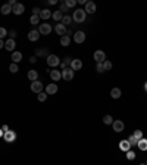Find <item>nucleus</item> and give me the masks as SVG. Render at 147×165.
Returning a JSON list of instances; mask_svg holds the SVG:
<instances>
[{"label":"nucleus","mask_w":147,"mask_h":165,"mask_svg":"<svg viewBox=\"0 0 147 165\" xmlns=\"http://www.w3.org/2000/svg\"><path fill=\"white\" fill-rule=\"evenodd\" d=\"M113 121H115V120H113V118H112L110 115H105V116H103V123H105L106 125H110V124H113Z\"/></svg>","instance_id":"obj_29"},{"label":"nucleus","mask_w":147,"mask_h":165,"mask_svg":"<svg viewBox=\"0 0 147 165\" xmlns=\"http://www.w3.org/2000/svg\"><path fill=\"white\" fill-rule=\"evenodd\" d=\"M74 41L78 43V44L84 43V41H85V33H83V31H77L75 34H74Z\"/></svg>","instance_id":"obj_9"},{"label":"nucleus","mask_w":147,"mask_h":165,"mask_svg":"<svg viewBox=\"0 0 147 165\" xmlns=\"http://www.w3.org/2000/svg\"><path fill=\"white\" fill-rule=\"evenodd\" d=\"M132 136H134V137H135L137 140H141V139L144 137V134H143V131H141V130H135Z\"/></svg>","instance_id":"obj_34"},{"label":"nucleus","mask_w":147,"mask_h":165,"mask_svg":"<svg viewBox=\"0 0 147 165\" xmlns=\"http://www.w3.org/2000/svg\"><path fill=\"white\" fill-rule=\"evenodd\" d=\"M146 165H147V162H146Z\"/></svg>","instance_id":"obj_51"},{"label":"nucleus","mask_w":147,"mask_h":165,"mask_svg":"<svg viewBox=\"0 0 147 165\" xmlns=\"http://www.w3.org/2000/svg\"><path fill=\"white\" fill-rule=\"evenodd\" d=\"M137 146H138V149H140V150L146 152V150H147V139H144V137H143L141 140H138Z\"/></svg>","instance_id":"obj_19"},{"label":"nucleus","mask_w":147,"mask_h":165,"mask_svg":"<svg viewBox=\"0 0 147 165\" xmlns=\"http://www.w3.org/2000/svg\"><path fill=\"white\" fill-rule=\"evenodd\" d=\"M5 47V43H3V40H0V49H3Z\"/></svg>","instance_id":"obj_46"},{"label":"nucleus","mask_w":147,"mask_h":165,"mask_svg":"<svg viewBox=\"0 0 147 165\" xmlns=\"http://www.w3.org/2000/svg\"><path fill=\"white\" fill-rule=\"evenodd\" d=\"M40 12H41V10H40L38 8H34V9H33V15H40Z\"/></svg>","instance_id":"obj_43"},{"label":"nucleus","mask_w":147,"mask_h":165,"mask_svg":"<svg viewBox=\"0 0 147 165\" xmlns=\"http://www.w3.org/2000/svg\"><path fill=\"white\" fill-rule=\"evenodd\" d=\"M52 16V12L50 10H49V9H43L41 12H40V19H49V18H50Z\"/></svg>","instance_id":"obj_22"},{"label":"nucleus","mask_w":147,"mask_h":165,"mask_svg":"<svg viewBox=\"0 0 147 165\" xmlns=\"http://www.w3.org/2000/svg\"><path fill=\"white\" fill-rule=\"evenodd\" d=\"M6 36H8V30L3 28V27H0V40H3Z\"/></svg>","instance_id":"obj_39"},{"label":"nucleus","mask_w":147,"mask_h":165,"mask_svg":"<svg viewBox=\"0 0 147 165\" xmlns=\"http://www.w3.org/2000/svg\"><path fill=\"white\" fill-rule=\"evenodd\" d=\"M59 8H60L59 10H60L62 13H63V12H68V9H69V8L66 6V3H65V2H60V3H59Z\"/></svg>","instance_id":"obj_37"},{"label":"nucleus","mask_w":147,"mask_h":165,"mask_svg":"<svg viewBox=\"0 0 147 165\" xmlns=\"http://www.w3.org/2000/svg\"><path fill=\"white\" fill-rule=\"evenodd\" d=\"M60 44H62V46H69V44H71V37H68V36L60 37Z\"/></svg>","instance_id":"obj_27"},{"label":"nucleus","mask_w":147,"mask_h":165,"mask_svg":"<svg viewBox=\"0 0 147 165\" xmlns=\"http://www.w3.org/2000/svg\"><path fill=\"white\" fill-rule=\"evenodd\" d=\"M15 47H16V43H15V40H12V38H8V40L5 41V49H6V50H9V52H15Z\"/></svg>","instance_id":"obj_11"},{"label":"nucleus","mask_w":147,"mask_h":165,"mask_svg":"<svg viewBox=\"0 0 147 165\" xmlns=\"http://www.w3.org/2000/svg\"><path fill=\"white\" fill-rule=\"evenodd\" d=\"M3 134H5V131H3L2 128H0V137H3Z\"/></svg>","instance_id":"obj_49"},{"label":"nucleus","mask_w":147,"mask_h":165,"mask_svg":"<svg viewBox=\"0 0 147 165\" xmlns=\"http://www.w3.org/2000/svg\"><path fill=\"white\" fill-rule=\"evenodd\" d=\"M72 22V16H69V15H63V18H62V24L66 27V25H69V24Z\"/></svg>","instance_id":"obj_28"},{"label":"nucleus","mask_w":147,"mask_h":165,"mask_svg":"<svg viewBox=\"0 0 147 165\" xmlns=\"http://www.w3.org/2000/svg\"><path fill=\"white\" fill-rule=\"evenodd\" d=\"M65 3H66V6H68V8H74V6H75L78 2H77V0H66Z\"/></svg>","instance_id":"obj_41"},{"label":"nucleus","mask_w":147,"mask_h":165,"mask_svg":"<svg viewBox=\"0 0 147 165\" xmlns=\"http://www.w3.org/2000/svg\"><path fill=\"white\" fill-rule=\"evenodd\" d=\"M103 68H105V71H110V69H112V62L106 59V61L103 62Z\"/></svg>","instance_id":"obj_35"},{"label":"nucleus","mask_w":147,"mask_h":165,"mask_svg":"<svg viewBox=\"0 0 147 165\" xmlns=\"http://www.w3.org/2000/svg\"><path fill=\"white\" fill-rule=\"evenodd\" d=\"M22 61V53L21 52H13L12 53V63H18V62H21Z\"/></svg>","instance_id":"obj_20"},{"label":"nucleus","mask_w":147,"mask_h":165,"mask_svg":"<svg viewBox=\"0 0 147 165\" xmlns=\"http://www.w3.org/2000/svg\"><path fill=\"white\" fill-rule=\"evenodd\" d=\"M49 74H50V78L53 81H59L62 78V71H58V69H49L47 71Z\"/></svg>","instance_id":"obj_6"},{"label":"nucleus","mask_w":147,"mask_h":165,"mask_svg":"<svg viewBox=\"0 0 147 165\" xmlns=\"http://www.w3.org/2000/svg\"><path fill=\"white\" fill-rule=\"evenodd\" d=\"M2 130H3L5 133H6V131H9V128H8V125H3V128H2Z\"/></svg>","instance_id":"obj_48"},{"label":"nucleus","mask_w":147,"mask_h":165,"mask_svg":"<svg viewBox=\"0 0 147 165\" xmlns=\"http://www.w3.org/2000/svg\"><path fill=\"white\" fill-rule=\"evenodd\" d=\"M3 139H5V141H8V143H12V141L16 140V133L12 131V130H9V131H6L3 134Z\"/></svg>","instance_id":"obj_7"},{"label":"nucleus","mask_w":147,"mask_h":165,"mask_svg":"<svg viewBox=\"0 0 147 165\" xmlns=\"http://www.w3.org/2000/svg\"><path fill=\"white\" fill-rule=\"evenodd\" d=\"M46 93L47 94H56L58 93V86L55 83H50V84L46 87Z\"/></svg>","instance_id":"obj_16"},{"label":"nucleus","mask_w":147,"mask_h":165,"mask_svg":"<svg viewBox=\"0 0 147 165\" xmlns=\"http://www.w3.org/2000/svg\"><path fill=\"white\" fill-rule=\"evenodd\" d=\"M96 71H97V72H99V74H103V72H105L103 63H97V65H96Z\"/></svg>","instance_id":"obj_40"},{"label":"nucleus","mask_w":147,"mask_h":165,"mask_svg":"<svg viewBox=\"0 0 147 165\" xmlns=\"http://www.w3.org/2000/svg\"><path fill=\"white\" fill-rule=\"evenodd\" d=\"M46 61H47V65H49V66H52V68L60 65V61H59V58H58L56 55H49V56L46 58Z\"/></svg>","instance_id":"obj_2"},{"label":"nucleus","mask_w":147,"mask_h":165,"mask_svg":"<svg viewBox=\"0 0 147 165\" xmlns=\"http://www.w3.org/2000/svg\"><path fill=\"white\" fill-rule=\"evenodd\" d=\"M141 165H144V164H141Z\"/></svg>","instance_id":"obj_52"},{"label":"nucleus","mask_w":147,"mask_h":165,"mask_svg":"<svg viewBox=\"0 0 147 165\" xmlns=\"http://www.w3.org/2000/svg\"><path fill=\"white\" fill-rule=\"evenodd\" d=\"M127 140L130 141V145H131V146H134V145H137V143H138V140H137V139H135V137H134L132 134H131V136H130V137H128Z\"/></svg>","instance_id":"obj_36"},{"label":"nucleus","mask_w":147,"mask_h":165,"mask_svg":"<svg viewBox=\"0 0 147 165\" xmlns=\"http://www.w3.org/2000/svg\"><path fill=\"white\" fill-rule=\"evenodd\" d=\"M55 31H56V33H58V34H59L60 37H63V36L66 34V31H68V30H66V27L63 25V24H56V27H55Z\"/></svg>","instance_id":"obj_14"},{"label":"nucleus","mask_w":147,"mask_h":165,"mask_svg":"<svg viewBox=\"0 0 147 165\" xmlns=\"http://www.w3.org/2000/svg\"><path fill=\"white\" fill-rule=\"evenodd\" d=\"M30 22L33 24V25H37V24L40 22V15H31V18H30Z\"/></svg>","instance_id":"obj_31"},{"label":"nucleus","mask_w":147,"mask_h":165,"mask_svg":"<svg viewBox=\"0 0 147 165\" xmlns=\"http://www.w3.org/2000/svg\"><path fill=\"white\" fill-rule=\"evenodd\" d=\"M52 18H53L55 21H62V18H63V13H62L60 10H56V12H53V13H52Z\"/></svg>","instance_id":"obj_26"},{"label":"nucleus","mask_w":147,"mask_h":165,"mask_svg":"<svg viewBox=\"0 0 147 165\" xmlns=\"http://www.w3.org/2000/svg\"><path fill=\"white\" fill-rule=\"evenodd\" d=\"M83 68V61L81 59H72L71 62V69L72 71H80Z\"/></svg>","instance_id":"obj_10"},{"label":"nucleus","mask_w":147,"mask_h":165,"mask_svg":"<svg viewBox=\"0 0 147 165\" xmlns=\"http://www.w3.org/2000/svg\"><path fill=\"white\" fill-rule=\"evenodd\" d=\"M127 159H130V161H132V159H135V152L130 149V150L127 152Z\"/></svg>","instance_id":"obj_38"},{"label":"nucleus","mask_w":147,"mask_h":165,"mask_svg":"<svg viewBox=\"0 0 147 165\" xmlns=\"http://www.w3.org/2000/svg\"><path fill=\"white\" fill-rule=\"evenodd\" d=\"M96 3L94 2H87L85 3V13H94L96 12Z\"/></svg>","instance_id":"obj_17"},{"label":"nucleus","mask_w":147,"mask_h":165,"mask_svg":"<svg viewBox=\"0 0 147 165\" xmlns=\"http://www.w3.org/2000/svg\"><path fill=\"white\" fill-rule=\"evenodd\" d=\"M78 3H80V5H85L87 2H85V0H78Z\"/></svg>","instance_id":"obj_47"},{"label":"nucleus","mask_w":147,"mask_h":165,"mask_svg":"<svg viewBox=\"0 0 147 165\" xmlns=\"http://www.w3.org/2000/svg\"><path fill=\"white\" fill-rule=\"evenodd\" d=\"M119 149L124 150V152H128V150L131 149L130 141H128V140H121V141H119Z\"/></svg>","instance_id":"obj_15"},{"label":"nucleus","mask_w":147,"mask_h":165,"mask_svg":"<svg viewBox=\"0 0 147 165\" xmlns=\"http://www.w3.org/2000/svg\"><path fill=\"white\" fill-rule=\"evenodd\" d=\"M38 33H40V36H47V34H50V33H52V27H50V24H40V27H38Z\"/></svg>","instance_id":"obj_4"},{"label":"nucleus","mask_w":147,"mask_h":165,"mask_svg":"<svg viewBox=\"0 0 147 165\" xmlns=\"http://www.w3.org/2000/svg\"><path fill=\"white\" fill-rule=\"evenodd\" d=\"M71 62H72V58H69V56H66V58L63 59V62H60V66H62V69H65V68H68V66H71Z\"/></svg>","instance_id":"obj_24"},{"label":"nucleus","mask_w":147,"mask_h":165,"mask_svg":"<svg viewBox=\"0 0 147 165\" xmlns=\"http://www.w3.org/2000/svg\"><path fill=\"white\" fill-rule=\"evenodd\" d=\"M8 36H9V38L15 40V37H16L18 34H16V31H15V30H12V31H9V33H8Z\"/></svg>","instance_id":"obj_42"},{"label":"nucleus","mask_w":147,"mask_h":165,"mask_svg":"<svg viewBox=\"0 0 147 165\" xmlns=\"http://www.w3.org/2000/svg\"><path fill=\"white\" fill-rule=\"evenodd\" d=\"M144 90H146V91H147V81H146V83H144Z\"/></svg>","instance_id":"obj_50"},{"label":"nucleus","mask_w":147,"mask_h":165,"mask_svg":"<svg viewBox=\"0 0 147 165\" xmlns=\"http://www.w3.org/2000/svg\"><path fill=\"white\" fill-rule=\"evenodd\" d=\"M35 56H38V58L40 56H46L47 58L49 55H47V50L46 49H35Z\"/></svg>","instance_id":"obj_30"},{"label":"nucleus","mask_w":147,"mask_h":165,"mask_svg":"<svg viewBox=\"0 0 147 165\" xmlns=\"http://www.w3.org/2000/svg\"><path fill=\"white\" fill-rule=\"evenodd\" d=\"M85 18H87V13L84 9H77L72 15V21L77 22V24H81V22H85Z\"/></svg>","instance_id":"obj_1"},{"label":"nucleus","mask_w":147,"mask_h":165,"mask_svg":"<svg viewBox=\"0 0 147 165\" xmlns=\"http://www.w3.org/2000/svg\"><path fill=\"white\" fill-rule=\"evenodd\" d=\"M38 38H40V33L37 30H33V31L28 33V40L30 41H37Z\"/></svg>","instance_id":"obj_18"},{"label":"nucleus","mask_w":147,"mask_h":165,"mask_svg":"<svg viewBox=\"0 0 147 165\" xmlns=\"http://www.w3.org/2000/svg\"><path fill=\"white\" fill-rule=\"evenodd\" d=\"M110 96H112L113 99H119V97L122 96V91H121V88H118V87L112 88V91H110Z\"/></svg>","instance_id":"obj_21"},{"label":"nucleus","mask_w":147,"mask_h":165,"mask_svg":"<svg viewBox=\"0 0 147 165\" xmlns=\"http://www.w3.org/2000/svg\"><path fill=\"white\" fill-rule=\"evenodd\" d=\"M30 62H31V63H35V62H37V56H35V55L31 56V58H30Z\"/></svg>","instance_id":"obj_44"},{"label":"nucleus","mask_w":147,"mask_h":165,"mask_svg":"<svg viewBox=\"0 0 147 165\" xmlns=\"http://www.w3.org/2000/svg\"><path fill=\"white\" fill-rule=\"evenodd\" d=\"M112 127H113V130H115L116 133H122V131H124V128H125L124 123H122L121 120H115L113 124H112Z\"/></svg>","instance_id":"obj_8"},{"label":"nucleus","mask_w":147,"mask_h":165,"mask_svg":"<svg viewBox=\"0 0 147 165\" xmlns=\"http://www.w3.org/2000/svg\"><path fill=\"white\" fill-rule=\"evenodd\" d=\"M2 13H3V15H9V13H12V6H9L8 3L3 5V6H2Z\"/></svg>","instance_id":"obj_25"},{"label":"nucleus","mask_w":147,"mask_h":165,"mask_svg":"<svg viewBox=\"0 0 147 165\" xmlns=\"http://www.w3.org/2000/svg\"><path fill=\"white\" fill-rule=\"evenodd\" d=\"M28 78L31 80V81H37L38 80V72L35 69H31L30 72H28Z\"/></svg>","instance_id":"obj_23"},{"label":"nucleus","mask_w":147,"mask_h":165,"mask_svg":"<svg viewBox=\"0 0 147 165\" xmlns=\"http://www.w3.org/2000/svg\"><path fill=\"white\" fill-rule=\"evenodd\" d=\"M31 90H33L34 93L38 94V93L43 91V84H41L38 80H37V81H33V83H31Z\"/></svg>","instance_id":"obj_12"},{"label":"nucleus","mask_w":147,"mask_h":165,"mask_svg":"<svg viewBox=\"0 0 147 165\" xmlns=\"http://www.w3.org/2000/svg\"><path fill=\"white\" fill-rule=\"evenodd\" d=\"M37 99H38V102H46L47 100V93H38L37 94Z\"/></svg>","instance_id":"obj_32"},{"label":"nucleus","mask_w":147,"mask_h":165,"mask_svg":"<svg viewBox=\"0 0 147 165\" xmlns=\"http://www.w3.org/2000/svg\"><path fill=\"white\" fill-rule=\"evenodd\" d=\"M24 9H25V6H24L22 3H16V5L12 8V13H15V15H22V13H24Z\"/></svg>","instance_id":"obj_13"},{"label":"nucleus","mask_w":147,"mask_h":165,"mask_svg":"<svg viewBox=\"0 0 147 165\" xmlns=\"http://www.w3.org/2000/svg\"><path fill=\"white\" fill-rule=\"evenodd\" d=\"M74 74H75V71H72L71 68H65V69H62V78H63L65 81H71V80H74Z\"/></svg>","instance_id":"obj_3"},{"label":"nucleus","mask_w":147,"mask_h":165,"mask_svg":"<svg viewBox=\"0 0 147 165\" xmlns=\"http://www.w3.org/2000/svg\"><path fill=\"white\" fill-rule=\"evenodd\" d=\"M9 71L12 74H16L18 71H19V68H18V63H10V66H9Z\"/></svg>","instance_id":"obj_33"},{"label":"nucleus","mask_w":147,"mask_h":165,"mask_svg":"<svg viewBox=\"0 0 147 165\" xmlns=\"http://www.w3.org/2000/svg\"><path fill=\"white\" fill-rule=\"evenodd\" d=\"M58 2H56V0H49V5H56Z\"/></svg>","instance_id":"obj_45"},{"label":"nucleus","mask_w":147,"mask_h":165,"mask_svg":"<svg viewBox=\"0 0 147 165\" xmlns=\"http://www.w3.org/2000/svg\"><path fill=\"white\" fill-rule=\"evenodd\" d=\"M94 59H96L97 63H103V62L106 61L105 52H103V50H96V52H94Z\"/></svg>","instance_id":"obj_5"}]
</instances>
